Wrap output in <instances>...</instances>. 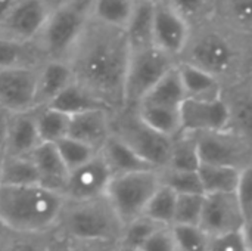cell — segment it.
Masks as SVG:
<instances>
[{
    "mask_svg": "<svg viewBox=\"0 0 252 251\" xmlns=\"http://www.w3.org/2000/svg\"><path fill=\"white\" fill-rule=\"evenodd\" d=\"M201 164L245 170L252 166L251 138L235 130L195 135Z\"/></svg>",
    "mask_w": 252,
    "mask_h": 251,
    "instance_id": "obj_9",
    "label": "cell"
},
{
    "mask_svg": "<svg viewBox=\"0 0 252 251\" xmlns=\"http://www.w3.org/2000/svg\"><path fill=\"white\" fill-rule=\"evenodd\" d=\"M134 6L136 0H92L90 18L100 24L124 30Z\"/></svg>",
    "mask_w": 252,
    "mask_h": 251,
    "instance_id": "obj_29",
    "label": "cell"
},
{
    "mask_svg": "<svg viewBox=\"0 0 252 251\" xmlns=\"http://www.w3.org/2000/svg\"><path fill=\"white\" fill-rule=\"evenodd\" d=\"M35 114V126L40 142L44 143H56L58 141L68 136L69 120L71 117L53 109L50 107L34 108Z\"/></svg>",
    "mask_w": 252,
    "mask_h": 251,
    "instance_id": "obj_30",
    "label": "cell"
},
{
    "mask_svg": "<svg viewBox=\"0 0 252 251\" xmlns=\"http://www.w3.org/2000/svg\"><path fill=\"white\" fill-rule=\"evenodd\" d=\"M92 0H62L31 41L40 61H66L90 19Z\"/></svg>",
    "mask_w": 252,
    "mask_h": 251,
    "instance_id": "obj_5",
    "label": "cell"
},
{
    "mask_svg": "<svg viewBox=\"0 0 252 251\" xmlns=\"http://www.w3.org/2000/svg\"><path fill=\"white\" fill-rule=\"evenodd\" d=\"M177 251H208L210 237L198 225H171Z\"/></svg>",
    "mask_w": 252,
    "mask_h": 251,
    "instance_id": "obj_38",
    "label": "cell"
},
{
    "mask_svg": "<svg viewBox=\"0 0 252 251\" xmlns=\"http://www.w3.org/2000/svg\"><path fill=\"white\" fill-rule=\"evenodd\" d=\"M235 195L241 204V209L244 215L247 216L248 220H251V201H252V191H251V167L242 172L239 185L235 191Z\"/></svg>",
    "mask_w": 252,
    "mask_h": 251,
    "instance_id": "obj_44",
    "label": "cell"
},
{
    "mask_svg": "<svg viewBox=\"0 0 252 251\" xmlns=\"http://www.w3.org/2000/svg\"><path fill=\"white\" fill-rule=\"evenodd\" d=\"M242 172L244 170H236L232 167L201 164L196 173L204 195H211V194H233L239 185Z\"/></svg>",
    "mask_w": 252,
    "mask_h": 251,
    "instance_id": "obj_27",
    "label": "cell"
},
{
    "mask_svg": "<svg viewBox=\"0 0 252 251\" xmlns=\"http://www.w3.org/2000/svg\"><path fill=\"white\" fill-rule=\"evenodd\" d=\"M223 99L227 104L230 115V130L251 138V78L239 80L223 86Z\"/></svg>",
    "mask_w": 252,
    "mask_h": 251,
    "instance_id": "obj_20",
    "label": "cell"
},
{
    "mask_svg": "<svg viewBox=\"0 0 252 251\" xmlns=\"http://www.w3.org/2000/svg\"><path fill=\"white\" fill-rule=\"evenodd\" d=\"M47 107L58 109L69 117L92 109H108L99 98H96L90 90H87L84 86L78 84L77 81L68 84Z\"/></svg>",
    "mask_w": 252,
    "mask_h": 251,
    "instance_id": "obj_23",
    "label": "cell"
},
{
    "mask_svg": "<svg viewBox=\"0 0 252 251\" xmlns=\"http://www.w3.org/2000/svg\"><path fill=\"white\" fill-rule=\"evenodd\" d=\"M177 72L186 99L208 101L220 98L223 93V84L216 77L199 68H195L185 62H177Z\"/></svg>",
    "mask_w": 252,
    "mask_h": 251,
    "instance_id": "obj_22",
    "label": "cell"
},
{
    "mask_svg": "<svg viewBox=\"0 0 252 251\" xmlns=\"http://www.w3.org/2000/svg\"><path fill=\"white\" fill-rule=\"evenodd\" d=\"M185 99H186L185 90H183V86L177 72V65H176L149 90V93L142 99L140 104L180 108Z\"/></svg>",
    "mask_w": 252,
    "mask_h": 251,
    "instance_id": "obj_28",
    "label": "cell"
},
{
    "mask_svg": "<svg viewBox=\"0 0 252 251\" xmlns=\"http://www.w3.org/2000/svg\"><path fill=\"white\" fill-rule=\"evenodd\" d=\"M53 238V249L52 251H111L117 247H103V246H93L84 243H72V241H62L52 235Z\"/></svg>",
    "mask_w": 252,
    "mask_h": 251,
    "instance_id": "obj_45",
    "label": "cell"
},
{
    "mask_svg": "<svg viewBox=\"0 0 252 251\" xmlns=\"http://www.w3.org/2000/svg\"><path fill=\"white\" fill-rule=\"evenodd\" d=\"M136 251H177L170 226L157 229Z\"/></svg>",
    "mask_w": 252,
    "mask_h": 251,
    "instance_id": "obj_43",
    "label": "cell"
},
{
    "mask_svg": "<svg viewBox=\"0 0 252 251\" xmlns=\"http://www.w3.org/2000/svg\"><path fill=\"white\" fill-rule=\"evenodd\" d=\"M62 0H7L0 13V37L31 43Z\"/></svg>",
    "mask_w": 252,
    "mask_h": 251,
    "instance_id": "obj_10",
    "label": "cell"
},
{
    "mask_svg": "<svg viewBox=\"0 0 252 251\" xmlns=\"http://www.w3.org/2000/svg\"><path fill=\"white\" fill-rule=\"evenodd\" d=\"M128 58L130 46L124 30L90 18L66 62L74 81L90 90L109 111L117 112L124 107L123 90Z\"/></svg>",
    "mask_w": 252,
    "mask_h": 251,
    "instance_id": "obj_1",
    "label": "cell"
},
{
    "mask_svg": "<svg viewBox=\"0 0 252 251\" xmlns=\"http://www.w3.org/2000/svg\"><path fill=\"white\" fill-rule=\"evenodd\" d=\"M136 1H146V3H159V1H162V0H136Z\"/></svg>",
    "mask_w": 252,
    "mask_h": 251,
    "instance_id": "obj_49",
    "label": "cell"
},
{
    "mask_svg": "<svg viewBox=\"0 0 252 251\" xmlns=\"http://www.w3.org/2000/svg\"><path fill=\"white\" fill-rule=\"evenodd\" d=\"M111 170L102 155L97 152L87 163L68 173L62 195L66 201H86L103 197L109 180Z\"/></svg>",
    "mask_w": 252,
    "mask_h": 251,
    "instance_id": "obj_12",
    "label": "cell"
},
{
    "mask_svg": "<svg viewBox=\"0 0 252 251\" xmlns=\"http://www.w3.org/2000/svg\"><path fill=\"white\" fill-rule=\"evenodd\" d=\"M159 228H162V226L152 222L151 219H148L145 216H140L123 228V234H121L118 247L121 250L136 251Z\"/></svg>",
    "mask_w": 252,
    "mask_h": 251,
    "instance_id": "obj_36",
    "label": "cell"
},
{
    "mask_svg": "<svg viewBox=\"0 0 252 251\" xmlns=\"http://www.w3.org/2000/svg\"><path fill=\"white\" fill-rule=\"evenodd\" d=\"M3 158H4V155H3V154H0V179H1V169H3Z\"/></svg>",
    "mask_w": 252,
    "mask_h": 251,
    "instance_id": "obj_48",
    "label": "cell"
},
{
    "mask_svg": "<svg viewBox=\"0 0 252 251\" xmlns=\"http://www.w3.org/2000/svg\"><path fill=\"white\" fill-rule=\"evenodd\" d=\"M123 223L103 197L66 201L52 235L62 241L118 247Z\"/></svg>",
    "mask_w": 252,
    "mask_h": 251,
    "instance_id": "obj_4",
    "label": "cell"
},
{
    "mask_svg": "<svg viewBox=\"0 0 252 251\" xmlns=\"http://www.w3.org/2000/svg\"><path fill=\"white\" fill-rule=\"evenodd\" d=\"M65 203L41 185L0 186V222L16 234H52Z\"/></svg>",
    "mask_w": 252,
    "mask_h": 251,
    "instance_id": "obj_3",
    "label": "cell"
},
{
    "mask_svg": "<svg viewBox=\"0 0 252 251\" xmlns=\"http://www.w3.org/2000/svg\"><path fill=\"white\" fill-rule=\"evenodd\" d=\"M112 114L114 112L108 109H92L72 115L69 120L68 138H72L99 152L112 135Z\"/></svg>",
    "mask_w": 252,
    "mask_h": 251,
    "instance_id": "obj_16",
    "label": "cell"
},
{
    "mask_svg": "<svg viewBox=\"0 0 252 251\" xmlns=\"http://www.w3.org/2000/svg\"><path fill=\"white\" fill-rule=\"evenodd\" d=\"M158 170L133 172L112 176L105 198L114 209L123 226L143 215V210L159 186Z\"/></svg>",
    "mask_w": 252,
    "mask_h": 251,
    "instance_id": "obj_8",
    "label": "cell"
},
{
    "mask_svg": "<svg viewBox=\"0 0 252 251\" xmlns=\"http://www.w3.org/2000/svg\"><path fill=\"white\" fill-rule=\"evenodd\" d=\"M121 251H130V250H121Z\"/></svg>",
    "mask_w": 252,
    "mask_h": 251,
    "instance_id": "obj_51",
    "label": "cell"
},
{
    "mask_svg": "<svg viewBox=\"0 0 252 251\" xmlns=\"http://www.w3.org/2000/svg\"><path fill=\"white\" fill-rule=\"evenodd\" d=\"M201 166L195 135L180 132L173 138L168 164L165 169L180 172H198Z\"/></svg>",
    "mask_w": 252,
    "mask_h": 251,
    "instance_id": "obj_31",
    "label": "cell"
},
{
    "mask_svg": "<svg viewBox=\"0 0 252 251\" xmlns=\"http://www.w3.org/2000/svg\"><path fill=\"white\" fill-rule=\"evenodd\" d=\"M111 251H121V249H120V247H117V249H114V250H111Z\"/></svg>",
    "mask_w": 252,
    "mask_h": 251,
    "instance_id": "obj_50",
    "label": "cell"
},
{
    "mask_svg": "<svg viewBox=\"0 0 252 251\" xmlns=\"http://www.w3.org/2000/svg\"><path fill=\"white\" fill-rule=\"evenodd\" d=\"M133 109L137 112V115L146 126L164 136L174 138L182 132L180 108L140 104Z\"/></svg>",
    "mask_w": 252,
    "mask_h": 251,
    "instance_id": "obj_26",
    "label": "cell"
},
{
    "mask_svg": "<svg viewBox=\"0 0 252 251\" xmlns=\"http://www.w3.org/2000/svg\"><path fill=\"white\" fill-rule=\"evenodd\" d=\"M55 146H56L65 167L68 169V172L80 167L81 164L87 163L90 158H93L97 154V151H94L93 148H90L72 138H68V136L58 141L55 143Z\"/></svg>",
    "mask_w": 252,
    "mask_h": 251,
    "instance_id": "obj_39",
    "label": "cell"
},
{
    "mask_svg": "<svg viewBox=\"0 0 252 251\" xmlns=\"http://www.w3.org/2000/svg\"><path fill=\"white\" fill-rule=\"evenodd\" d=\"M28 157L37 170L38 183L50 191L62 194L69 172L65 167L55 143L41 142Z\"/></svg>",
    "mask_w": 252,
    "mask_h": 251,
    "instance_id": "obj_19",
    "label": "cell"
},
{
    "mask_svg": "<svg viewBox=\"0 0 252 251\" xmlns=\"http://www.w3.org/2000/svg\"><path fill=\"white\" fill-rule=\"evenodd\" d=\"M190 28L216 19V0H162Z\"/></svg>",
    "mask_w": 252,
    "mask_h": 251,
    "instance_id": "obj_33",
    "label": "cell"
},
{
    "mask_svg": "<svg viewBox=\"0 0 252 251\" xmlns=\"http://www.w3.org/2000/svg\"><path fill=\"white\" fill-rule=\"evenodd\" d=\"M52 234H16L10 232L0 251H52Z\"/></svg>",
    "mask_w": 252,
    "mask_h": 251,
    "instance_id": "obj_41",
    "label": "cell"
},
{
    "mask_svg": "<svg viewBox=\"0 0 252 251\" xmlns=\"http://www.w3.org/2000/svg\"><path fill=\"white\" fill-rule=\"evenodd\" d=\"M9 112L0 108V154H3L6 135H7V124H9Z\"/></svg>",
    "mask_w": 252,
    "mask_h": 251,
    "instance_id": "obj_46",
    "label": "cell"
},
{
    "mask_svg": "<svg viewBox=\"0 0 252 251\" xmlns=\"http://www.w3.org/2000/svg\"><path fill=\"white\" fill-rule=\"evenodd\" d=\"M208 251H251L250 226L210 240Z\"/></svg>",
    "mask_w": 252,
    "mask_h": 251,
    "instance_id": "obj_42",
    "label": "cell"
},
{
    "mask_svg": "<svg viewBox=\"0 0 252 251\" xmlns=\"http://www.w3.org/2000/svg\"><path fill=\"white\" fill-rule=\"evenodd\" d=\"M99 154L105 160L112 176L143 170H155L146 161H143L130 146H127L114 135H111V138L103 143V146L99 149Z\"/></svg>",
    "mask_w": 252,
    "mask_h": 251,
    "instance_id": "obj_21",
    "label": "cell"
},
{
    "mask_svg": "<svg viewBox=\"0 0 252 251\" xmlns=\"http://www.w3.org/2000/svg\"><path fill=\"white\" fill-rule=\"evenodd\" d=\"M177 62L208 72L223 86L251 78V38L233 33L214 19L190 28Z\"/></svg>",
    "mask_w": 252,
    "mask_h": 251,
    "instance_id": "obj_2",
    "label": "cell"
},
{
    "mask_svg": "<svg viewBox=\"0 0 252 251\" xmlns=\"http://www.w3.org/2000/svg\"><path fill=\"white\" fill-rule=\"evenodd\" d=\"M252 0H216V21L233 33L252 34Z\"/></svg>",
    "mask_w": 252,
    "mask_h": 251,
    "instance_id": "obj_25",
    "label": "cell"
},
{
    "mask_svg": "<svg viewBox=\"0 0 252 251\" xmlns=\"http://www.w3.org/2000/svg\"><path fill=\"white\" fill-rule=\"evenodd\" d=\"M40 143L34 108L9 115L7 135L3 149L4 157H28Z\"/></svg>",
    "mask_w": 252,
    "mask_h": 251,
    "instance_id": "obj_17",
    "label": "cell"
},
{
    "mask_svg": "<svg viewBox=\"0 0 252 251\" xmlns=\"http://www.w3.org/2000/svg\"><path fill=\"white\" fill-rule=\"evenodd\" d=\"M72 81L74 75L66 61H41L37 67L34 108L47 107Z\"/></svg>",
    "mask_w": 252,
    "mask_h": 251,
    "instance_id": "obj_18",
    "label": "cell"
},
{
    "mask_svg": "<svg viewBox=\"0 0 252 251\" xmlns=\"http://www.w3.org/2000/svg\"><path fill=\"white\" fill-rule=\"evenodd\" d=\"M37 67H15L0 70V108L9 114L34 108Z\"/></svg>",
    "mask_w": 252,
    "mask_h": 251,
    "instance_id": "obj_14",
    "label": "cell"
},
{
    "mask_svg": "<svg viewBox=\"0 0 252 251\" xmlns=\"http://www.w3.org/2000/svg\"><path fill=\"white\" fill-rule=\"evenodd\" d=\"M189 33L190 27L165 1L155 3L152 41L157 49L179 61Z\"/></svg>",
    "mask_w": 252,
    "mask_h": 251,
    "instance_id": "obj_15",
    "label": "cell"
},
{
    "mask_svg": "<svg viewBox=\"0 0 252 251\" xmlns=\"http://www.w3.org/2000/svg\"><path fill=\"white\" fill-rule=\"evenodd\" d=\"M204 207V194L177 195L173 225H199Z\"/></svg>",
    "mask_w": 252,
    "mask_h": 251,
    "instance_id": "obj_40",
    "label": "cell"
},
{
    "mask_svg": "<svg viewBox=\"0 0 252 251\" xmlns=\"http://www.w3.org/2000/svg\"><path fill=\"white\" fill-rule=\"evenodd\" d=\"M250 225L251 220L244 215L235 192L204 195V207L198 226L210 238L238 232Z\"/></svg>",
    "mask_w": 252,
    "mask_h": 251,
    "instance_id": "obj_11",
    "label": "cell"
},
{
    "mask_svg": "<svg viewBox=\"0 0 252 251\" xmlns=\"http://www.w3.org/2000/svg\"><path fill=\"white\" fill-rule=\"evenodd\" d=\"M112 135L130 146L143 161L155 170L168 164L173 138L164 136L146 126L134 109H121L112 114Z\"/></svg>",
    "mask_w": 252,
    "mask_h": 251,
    "instance_id": "obj_6",
    "label": "cell"
},
{
    "mask_svg": "<svg viewBox=\"0 0 252 251\" xmlns=\"http://www.w3.org/2000/svg\"><path fill=\"white\" fill-rule=\"evenodd\" d=\"M40 185L37 170L30 157H4L0 186Z\"/></svg>",
    "mask_w": 252,
    "mask_h": 251,
    "instance_id": "obj_32",
    "label": "cell"
},
{
    "mask_svg": "<svg viewBox=\"0 0 252 251\" xmlns=\"http://www.w3.org/2000/svg\"><path fill=\"white\" fill-rule=\"evenodd\" d=\"M159 183L171 189L176 195L183 194H204L196 172H180L171 169L158 170Z\"/></svg>",
    "mask_w": 252,
    "mask_h": 251,
    "instance_id": "obj_37",
    "label": "cell"
},
{
    "mask_svg": "<svg viewBox=\"0 0 252 251\" xmlns=\"http://www.w3.org/2000/svg\"><path fill=\"white\" fill-rule=\"evenodd\" d=\"M154 3L136 1L134 10L124 28L130 50H139L154 46L152 30H154Z\"/></svg>",
    "mask_w": 252,
    "mask_h": 251,
    "instance_id": "obj_24",
    "label": "cell"
},
{
    "mask_svg": "<svg viewBox=\"0 0 252 251\" xmlns=\"http://www.w3.org/2000/svg\"><path fill=\"white\" fill-rule=\"evenodd\" d=\"M9 234H10V231L0 222V250H1V247H3V244H4V241H6Z\"/></svg>",
    "mask_w": 252,
    "mask_h": 251,
    "instance_id": "obj_47",
    "label": "cell"
},
{
    "mask_svg": "<svg viewBox=\"0 0 252 251\" xmlns=\"http://www.w3.org/2000/svg\"><path fill=\"white\" fill-rule=\"evenodd\" d=\"M40 62L31 43H19L0 37V70L38 65Z\"/></svg>",
    "mask_w": 252,
    "mask_h": 251,
    "instance_id": "obj_34",
    "label": "cell"
},
{
    "mask_svg": "<svg viewBox=\"0 0 252 251\" xmlns=\"http://www.w3.org/2000/svg\"><path fill=\"white\" fill-rule=\"evenodd\" d=\"M182 132L199 135L226 130L230 126L229 108L223 96L208 101L185 99L180 105Z\"/></svg>",
    "mask_w": 252,
    "mask_h": 251,
    "instance_id": "obj_13",
    "label": "cell"
},
{
    "mask_svg": "<svg viewBox=\"0 0 252 251\" xmlns=\"http://www.w3.org/2000/svg\"><path fill=\"white\" fill-rule=\"evenodd\" d=\"M177 195L164 185H159L154 192L151 200L148 201L143 215L152 222L161 226H171L174 219V207H176Z\"/></svg>",
    "mask_w": 252,
    "mask_h": 251,
    "instance_id": "obj_35",
    "label": "cell"
},
{
    "mask_svg": "<svg viewBox=\"0 0 252 251\" xmlns=\"http://www.w3.org/2000/svg\"><path fill=\"white\" fill-rule=\"evenodd\" d=\"M176 65L177 61L174 58L155 46L130 50L123 90V109L136 108L149 90Z\"/></svg>",
    "mask_w": 252,
    "mask_h": 251,
    "instance_id": "obj_7",
    "label": "cell"
}]
</instances>
